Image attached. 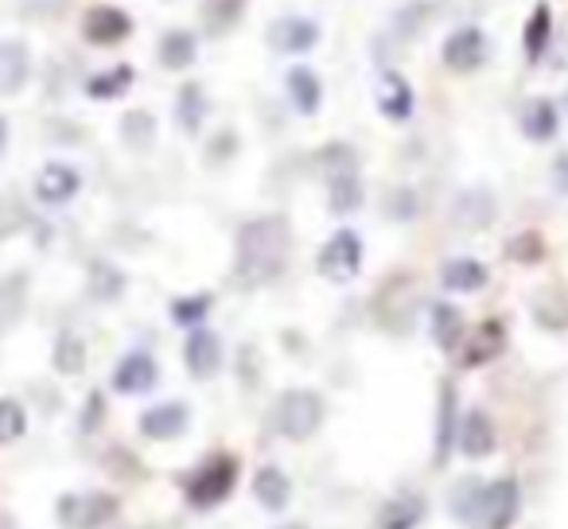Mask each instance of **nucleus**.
I'll list each match as a JSON object with an SVG mask.
<instances>
[{
  "mask_svg": "<svg viewBox=\"0 0 568 529\" xmlns=\"http://www.w3.org/2000/svg\"><path fill=\"white\" fill-rule=\"evenodd\" d=\"M487 55H490L487 32H483V28H475V24H464V28H456V32H448V40H444V48H440L444 71H452V74L483 71Z\"/></svg>",
  "mask_w": 568,
  "mask_h": 529,
  "instance_id": "obj_1",
  "label": "nucleus"
},
{
  "mask_svg": "<svg viewBox=\"0 0 568 529\" xmlns=\"http://www.w3.org/2000/svg\"><path fill=\"white\" fill-rule=\"evenodd\" d=\"M320 20L312 17H276L273 24L265 28V43L276 51V55H308L320 43Z\"/></svg>",
  "mask_w": 568,
  "mask_h": 529,
  "instance_id": "obj_2",
  "label": "nucleus"
},
{
  "mask_svg": "<svg viewBox=\"0 0 568 529\" xmlns=\"http://www.w3.org/2000/svg\"><path fill=\"white\" fill-rule=\"evenodd\" d=\"M133 35V17L118 4H94L82 17V40L90 48H118Z\"/></svg>",
  "mask_w": 568,
  "mask_h": 529,
  "instance_id": "obj_3",
  "label": "nucleus"
},
{
  "mask_svg": "<svg viewBox=\"0 0 568 529\" xmlns=\"http://www.w3.org/2000/svg\"><path fill=\"white\" fill-rule=\"evenodd\" d=\"M374 102H378L382 118L394 121V125H402V121L413 118V110H417V94H413L409 79L397 71H386L378 79V90H374Z\"/></svg>",
  "mask_w": 568,
  "mask_h": 529,
  "instance_id": "obj_4",
  "label": "nucleus"
},
{
  "mask_svg": "<svg viewBox=\"0 0 568 529\" xmlns=\"http://www.w3.org/2000/svg\"><path fill=\"white\" fill-rule=\"evenodd\" d=\"M32 79V51L24 40H0V98H12Z\"/></svg>",
  "mask_w": 568,
  "mask_h": 529,
  "instance_id": "obj_5",
  "label": "nucleus"
},
{
  "mask_svg": "<svg viewBox=\"0 0 568 529\" xmlns=\"http://www.w3.org/2000/svg\"><path fill=\"white\" fill-rule=\"evenodd\" d=\"M284 94H288L296 113L312 118V113H320V105H324V82H320V74L312 71V67H293V71L284 74Z\"/></svg>",
  "mask_w": 568,
  "mask_h": 529,
  "instance_id": "obj_6",
  "label": "nucleus"
},
{
  "mask_svg": "<svg viewBox=\"0 0 568 529\" xmlns=\"http://www.w3.org/2000/svg\"><path fill=\"white\" fill-rule=\"evenodd\" d=\"M552 9H549V0H537L534 12L526 17V28H521V51H526L529 63H541L545 51H549L552 43Z\"/></svg>",
  "mask_w": 568,
  "mask_h": 529,
  "instance_id": "obj_7",
  "label": "nucleus"
},
{
  "mask_svg": "<svg viewBox=\"0 0 568 529\" xmlns=\"http://www.w3.org/2000/svg\"><path fill=\"white\" fill-rule=\"evenodd\" d=\"M156 55H160V63H164L168 71H187V67L199 59L195 32H187V28H168V32L160 35V43H156Z\"/></svg>",
  "mask_w": 568,
  "mask_h": 529,
  "instance_id": "obj_8",
  "label": "nucleus"
},
{
  "mask_svg": "<svg viewBox=\"0 0 568 529\" xmlns=\"http://www.w3.org/2000/svg\"><path fill=\"white\" fill-rule=\"evenodd\" d=\"M521 133L529 136V141H552L560 129V113L557 105L549 102V98H534V102L521 105V118H518Z\"/></svg>",
  "mask_w": 568,
  "mask_h": 529,
  "instance_id": "obj_9",
  "label": "nucleus"
},
{
  "mask_svg": "<svg viewBox=\"0 0 568 529\" xmlns=\"http://www.w3.org/2000/svg\"><path fill=\"white\" fill-rule=\"evenodd\" d=\"M206 113H211V98H206V90L199 87V82H183L180 94H175V121H180L183 133H199L206 121Z\"/></svg>",
  "mask_w": 568,
  "mask_h": 529,
  "instance_id": "obj_10",
  "label": "nucleus"
},
{
  "mask_svg": "<svg viewBox=\"0 0 568 529\" xmlns=\"http://www.w3.org/2000/svg\"><path fill=\"white\" fill-rule=\"evenodd\" d=\"M133 79H136V71L129 63L105 67V71H98V74H90V79H87V98H94V102H113V98L129 94Z\"/></svg>",
  "mask_w": 568,
  "mask_h": 529,
  "instance_id": "obj_11",
  "label": "nucleus"
},
{
  "mask_svg": "<svg viewBox=\"0 0 568 529\" xmlns=\"http://www.w3.org/2000/svg\"><path fill=\"white\" fill-rule=\"evenodd\" d=\"M436 17H440V4H436V0H409L405 9H397L394 32L402 35V40H420V35L433 28Z\"/></svg>",
  "mask_w": 568,
  "mask_h": 529,
  "instance_id": "obj_12",
  "label": "nucleus"
},
{
  "mask_svg": "<svg viewBox=\"0 0 568 529\" xmlns=\"http://www.w3.org/2000/svg\"><path fill=\"white\" fill-rule=\"evenodd\" d=\"M36 191H40L43 203H67L79 191V172L71 164H48L36 180Z\"/></svg>",
  "mask_w": 568,
  "mask_h": 529,
  "instance_id": "obj_13",
  "label": "nucleus"
},
{
  "mask_svg": "<svg viewBox=\"0 0 568 529\" xmlns=\"http://www.w3.org/2000/svg\"><path fill=\"white\" fill-rule=\"evenodd\" d=\"M250 0H203V28L211 35H230L245 17Z\"/></svg>",
  "mask_w": 568,
  "mask_h": 529,
  "instance_id": "obj_14",
  "label": "nucleus"
},
{
  "mask_svg": "<svg viewBox=\"0 0 568 529\" xmlns=\"http://www.w3.org/2000/svg\"><path fill=\"white\" fill-rule=\"evenodd\" d=\"M324 273H332V277H347V273H355L358 265V237L355 234H339L332 245H327L324 253Z\"/></svg>",
  "mask_w": 568,
  "mask_h": 529,
  "instance_id": "obj_15",
  "label": "nucleus"
},
{
  "mask_svg": "<svg viewBox=\"0 0 568 529\" xmlns=\"http://www.w3.org/2000/svg\"><path fill=\"white\" fill-rule=\"evenodd\" d=\"M152 136H156V121H152L149 110H129L125 118H121V141H125L129 149H149Z\"/></svg>",
  "mask_w": 568,
  "mask_h": 529,
  "instance_id": "obj_16",
  "label": "nucleus"
},
{
  "mask_svg": "<svg viewBox=\"0 0 568 529\" xmlns=\"http://www.w3.org/2000/svg\"><path fill=\"white\" fill-rule=\"evenodd\" d=\"M320 164L335 167V172H339V180H343L347 172H355V149H351V144H343V141L327 144V149L320 152Z\"/></svg>",
  "mask_w": 568,
  "mask_h": 529,
  "instance_id": "obj_17",
  "label": "nucleus"
},
{
  "mask_svg": "<svg viewBox=\"0 0 568 529\" xmlns=\"http://www.w3.org/2000/svg\"><path fill=\"white\" fill-rule=\"evenodd\" d=\"M448 281L456 288H475L483 281V269L479 265H471V261H459V265H452L448 269Z\"/></svg>",
  "mask_w": 568,
  "mask_h": 529,
  "instance_id": "obj_18",
  "label": "nucleus"
},
{
  "mask_svg": "<svg viewBox=\"0 0 568 529\" xmlns=\"http://www.w3.org/2000/svg\"><path fill=\"white\" fill-rule=\"evenodd\" d=\"M358 203V183L355 180H335V206H355Z\"/></svg>",
  "mask_w": 568,
  "mask_h": 529,
  "instance_id": "obj_19",
  "label": "nucleus"
},
{
  "mask_svg": "<svg viewBox=\"0 0 568 529\" xmlns=\"http://www.w3.org/2000/svg\"><path fill=\"white\" fill-rule=\"evenodd\" d=\"M234 149H237V133H234V129H222V133L211 141V156H219V152H234Z\"/></svg>",
  "mask_w": 568,
  "mask_h": 529,
  "instance_id": "obj_20",
  "label": "nucleus"
},
{
  "mask_svg": "<svg viewBox=\"0 0 568 529\" xmlns=\"http://www.w3.org/2000/svg\"><path fill=\"white\" fill-rule=\"evenodd\" d=\"M552 180L560 183V191H568V152L557 156V164H552Z\"/></svg>",
  "mask_w": 568,
  "mask_h": 529,
  "instance_id": "obj_21",
  "label": "nucleus"
},
{
  "mask_svg": "<svg viewBox=\"0 0 568 529\" xmlns=\"http://www.w3.org/2000/svg\"><path fill=\"white\" fill-rule=\"evenodd\" d=\"M4 149H9V121L0 118V152H4Z\"/></svg>",
  "mask_w": 568,
  "mask_h": 529,
  "instance_id": "obj_22",
  "label": "nucleus"
},
{
  "mask_svg": "<svg viewBox=\"0 0 568 529\" xmlns=\"http://www.w3.org/2000/svg\"><path fill=\"white\" fill-rule=\"evenodd\" d=\"M565 110H568V94H565Z\"/></svg>",
  "mask_w": 568,
  "mask_h": 529,
  "instance_id": "obj_23",
  "label": "nucleus"
}]
</instances>
